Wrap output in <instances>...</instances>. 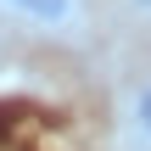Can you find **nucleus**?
Instances as JSON below:
<instances>
[{
    "label": "nucleus",
    "instance_id": "nucleus-1",
    "mask_svg": "<svg viewBox=\"0 0 151 151\" xmlns=\"http://www.w3.org/2000/svg\"><path fill=\"white\" fill-rule=\"evenodd\" d=\"M0 11L34 34H73L84 22V0H0Z\"/></svg>",
    "mask_w": 151,
    "mask_h": 151
},
{
    "label": "nucleus",
    "instance_id": "nucleus-2",
    "mask_svg": "<svg viewBox=\"0 0 151 151\" xmlns=\"http://www.w3.org/2000/svg\"><path fill=\"white\" fill-rule=\"evenodd\" d=\"M129 134L151 151V78H140L134 95H129Z\"/></svg>",
    "mask_w": 151,
    "mask_h": 151
},
{
    "label": "nucleus",
    "instance_id": "nucleus-3",
    "mask_svg": "<svg viewBox=\"0 0 151 151\" xmlns=\"http://www.w3.org/2000/svg\"><path fill=\"white\" fill-rule=\"evenodd\" d=\"M134 6H140V11H151V0H134Z\"/></svg>",
    "mask_w": 151,
    "mask_h": 151
}]
</instances>
